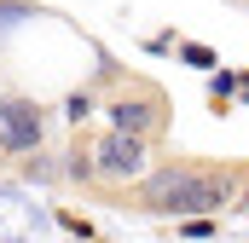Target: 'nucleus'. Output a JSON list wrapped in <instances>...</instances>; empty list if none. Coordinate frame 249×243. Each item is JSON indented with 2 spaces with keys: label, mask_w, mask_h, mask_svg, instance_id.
<instances>
[{
  "label": "nucleus",
  "mask_w": 249,
  "mask_h": 243,
  "mask_svg": "<svg viewBox=\"0 0 249 243\" xmlns=\"http://www.w3.org/2000/svg\"><path fill=\"white\" fill-rule=\"evenodd\" d=\"M249 185V168L232 162H197V156H174L133 185H116V203L133 214H162V220H191V214H220L238 203Z\"/></svg>",
  "instance_id": "nucleus-1"
},
{
  "label": "nucleus",
  "mask_w": 249,
  "mask_h": 243,
  "mask_svg": "<svg viewBox=\"0 0 249 243\" xmlns=\"http://www.w3.org/2000/svg\"><path fill=\"white\" fill-rule=\"evenodd\" d=\"M99 87H105V99H99V110L110 127H127V133H139V139H162L168 133V93L157 87V81H145V75H133L122 64H99Z\"/></svg>",
  "instance_id": "nucleus-2"
},
{
  "label": "nucleus",
  "mask_w": 249,
  "mask_h": 243,
  "mask_svg": "<svg viewBox=\"0 0 249 243\" xmlns=\"http://www.w3.org/2000/svg\"><path fill=\"white\" fill-rule=\"evenodd\" d=\"M93 162H99V191L133 185L139 174H151V139L105 122V133H93Z\"/></svg>",
  "instance_id": "nucleus-3"
},
{
  "label": "nucleus",
  "mask_w": 249,
  "mask_h": 243,
  "mask_svg": "<svg viewBox=\"0 0 249 243\" xmlns=\"http://www.w3.org/2000/svg\"><path fill=\"white\" fill-rule=\"evenodd\" d=\"M47 104L41 99H29V93H0V139H6V151L12 156H29V151H41L47 145Z\"/></svg>",
  "instance_id": "nucleus-4"
},
{
  "label": "nucleus",
  "mask_w": 249,
  "mask_h": 243,
  "mask_svg": "<svg viewBox=\"0 0 249 243\" xmlns=\"http://www.w3.org/2000/svg\"><path fill=\"white\" fill-rule=\"evenodd\" d=\"M64 180H81V185H99V162H93V133L75 127L70 151H64Z\"/></svg>",
  "instance_id": "nucleus-5"
},
{
  "label": "nucleus",
  "mask_w": 249,
  "mask_h": 243,
  "mask_svg": "<svg viewBox=\"0 0 249 243\" xmlns=\"http://www.w3.org/2000/svg\"><path fill=\"white\" fill-rule=\"evenodd\" d=\"M232 93H238V75H232V69H209V110H214V116L232 110Z\"/></svg>",
  "instance_id": "nucleus-6"
},
{
  "label": "nucleus",
  "mask_w": 249,
  "mask_h": 243,
  "mask_svg": "<svg viewBox=\"0 0 249 243\" xmlns=\"http://www.w3.org/2000/svg\"><path fill=\"white\" fill-rule=\"evenodd\" d=\"M18 174H23V180H58L64 174V162H47V145H41V151H29V156H18Z\"/></svg>",
  "instance_id": "nucleus-7"
},
{
  "label": "nucleus",
  "mask_w": 249,
  "mask_h": 243,
  "mask_svg": "<svg viewBox=\"0 0 249 243\" xmlns=\"http://www.w3.org/2000/svg\"><path fill=\"white\" fill-rule=\"evenodd\" d=\"M93 110H99V87H75V93L64 99V116L75 122V127H81V122L93 116Z\"/></svg>",
  "instance_id": "nucleus-8"
},
{
  "label": "nucleus",
  "mask_w": 249,
  "mask_h": 243,
  "mask_svg": "<svg viewBox=\"0 0 249 243\" xmlns=\"http://www.w3.org/2000/svg\"><path fill=\"white\" fill-rule=\"evenodd\" d=\"M58 226L70 232V238H81V243H99V232H93V220H87V214H75V208H58Z\"/></svg>",
  "instance_id": "nucleus-9"
},
{
  "label": "nucleus",
  "mask_w": 249,
  "mask_h": 243,
  "mask_svg": "<svg viewBox=\"0 0 249 243\" xmlns=\"http://www.w3.org/2000/svg\"><path fill=\"white\" fill-rule=\"evenodd\" d=\"M180 58H186L191 69H203V75L220 64V58H214V47H203V41H180Z\"/></svg>",
  "instance_id": "nucleus-10"
},
{
  "label": "nucleus",
  "mask_w": 249,
  "mask_h": 243,
  "mask_svg": "<svg viewBox=\"0 0 249 243\" xmlns=\"http://www.w3.org/2000/svg\"><path fill=\"white\" fill-rule=\"evenodd\" d=\"M23 17H41V12H35L29 0H0V35H6L12 23H23Z\"/></svg>",
  "instance_id": "nucleus-11"
},
{
  "label": "nucleus",
  "mask_w": 249,
  "mask_h": 243,
  "mask_svg": "<svg viewBox=\"0 0 249 243\" xmlns=\"http://www.w3.org/2000/svg\"><path fill=\"white\" fill-rule=\"evenodd\" d=\"M238 99H244V104H249V69H244V75H238Z\"/></svg>",
  "instance_id": "nucleus-12"
},
{
  "label": "nucleus",
  "mask_w": 249,
  "mask_h": 243,
  "mask_svg": "<svg viewBox=\"0 0 249 243\" xmlns=\"http://www.w3.org/2000/svg\"><path fill=\"white\" fill-rule=\"evenodd\" d=\"M0 168H6V139H0Z\"/></svg>",
  "instance_id": "nucleus-13"
},
{
  "label": "nucleus",
  "mask_w": 249,
  "mask_h": 243,
  "mask_svg": "<svg viewBox=\"0 0 249 243\" xmlns=\"http://www.w3.org/2000/svg\"><path fill=\"white\" fill-rule=\"evenodd\" d=\"M238 6H249V0H238Z\"/></svg>",
  "instance_id": "nucleus-14"
}]
</instances>
